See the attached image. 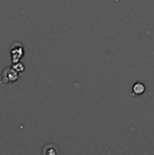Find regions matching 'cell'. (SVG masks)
I'll use <instances>...</instances> for the list:
<instances>
[{"label":"cell","mask_w":154,"mask_h":155,"mask_svg":"<svg viewBox=\"0 0 154 155\" xmlns=\"http://www.w3.org/2000/svg\"><path fill=\"white\" fill-rule=\"evenodd\" d=\"M20 76H21V74L16 72L11 66L5 67L2 72L1 84H2V85H4L5 84H13V83L16 82L20 78Z\"/></svg>","instance_id":"obj_1"},{"label":"cell","mask_w":154,"mask_h":155,"mask_svg":"<svg viewBox=\"0 0 154 155\" xmlns=\"http://www.w3.org/2000/svg\"><path fill=\"white\" fill-rule=\"evenodd\" d=\"M11 67H12L13 69H15L16 72H18L19 74H22V73H24V72H25V64H24L23 63H21L20 61H19V62H17V63L12 64Z\"/></svg>","instance_id":"obj_5"},{"label":"cell","mask_w":154,"mask_h":155,"mask_svg":"<svg viewBox=\"0 0 154 155\" xmlns=\"http://www.w3.org/2000/svg\"><path fill=\"white\" fill-rule=\"evenodd\" d=\"M145 91H146V87L142 82H137L133 86V95H137V96L142 95L145 93Z\"/></svg>","instance_id":"obj_4"},{"label":"cell","mask_w":154,"mask_h":155,"mask_svg":"<svg viewBox=\"0 0 154 155\" xmlns=\"http://www.w3.org/2000/svg\"><path fill=\"white\" fill-rule=\"evenodd\" d=\"M11 58H12V64L17 63L20 61V59L24 56V47L23 45L19 42H15L11 45Z\"/></svg>","instance_id":"obj_2"},{"label":"cell","mask_w":154,"mask_h":155,"mask_svg":"<svg viewBox=\"0 0 154 155\" xmlns=\"http://www.w3.org/2000/svg\"><path fill=\"white\" fill-rule=\"evenodd\" d=\"M41 153L44 155H57L60 153V151L55 143H47L43 146Z\"/></svg>","instance_id":"obj_3"}]
</instances>
